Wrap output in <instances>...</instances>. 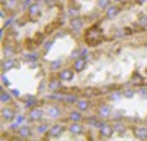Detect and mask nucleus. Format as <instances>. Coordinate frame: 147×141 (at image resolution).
Here are the masks:
<instances>
[{"instance_id": "8", "label": "nucleus", "mask_w": 147, "mask_h": 141, "mask_svg": "<svg viewBox=\"0 0 147 141\" xmlns=\"http://www.w3.org/2000/svg\"><path fill=\"white\" fill-rule=\"evenodd\" d=\"M84 126L80 124V122H74L71 126H69V132L71 134H74V135H81V134H84Z\"/></svg>"}, {"instance_id": "27", "label": "nucleus", "mask_w": 147, "mask_h": 141, "mask_svg": "<svg viewBox=\"0 0 147 141\" xmlns=\"http://www.w3.org/2000/svg\"><path fill=\"white\" fill-rule=\"evenodd\" d=\"M60 66H62V60H55V62H52V63H50V68H52L53 70L59 69Z\"/></svg>"}, {"instance_id": "5", "label": "nucleus", "mask_w": 147, "mask_h": 141, "mask_svg": "<svg viewBox=\"0 0 147 141\" xmlns=\"http://www.w3.org/2000/svg\"><path fill=\"white\" fill-rule=\"evenodd\" d=\"M113 125H109V124H105L99 131H100V135L102 137H105V138H109V137H112V134H113Z\"/></svg>"}, {"instance_id": "16", "label": "nucleus", "mask_w": 147, "mask_h": 141, "mask_svg": "<svg viewBox=\"0 0 147 141\" xmlns=\"http://www.w3.org/2000/svg\"><path fill=\"white\" fill-rule=\"evenodd\" d=\"M60 87H62V84H60V79H55V78H52L50 82H49V88H50L52 91H57Z\"/></svg>"}, {"instance_id": "15", "label": "nucleus", "mask_w": 147, "mask_h": 141, "mask_svg": "<svg viewBox=\"0 0 147 141\" xmlns=\"http://www.w3.org/2000/svg\"><path fill=\"white\" fill-rule=\"evenodd\" d=\"M69 119L72 121V122H81L82 121V115H81V110H74V112H71L69 113Z\"/></svg>"}, {"instance_id": "2", "label": "nucleus", "mask_w": 147, "mask_h": 141, "mask_svg": "<svg viewBox=\"0 0 147 141\" xmlns=\"http://www.w3.org/2000/svg\"><path fill=\"white\" fill-rule=\"evenodd\" d=\"M28 13H30L31 21H37V19H38V16L41 15V7H40V5H38V3L31 5V6L28 7Z\"/></svg>"}, {"instance_id": "39", "label": "nucleus", "mask_w": 147, "mask_h": 141, "mask_svg": "<svg viewBox=\"0 0 147 141\" xmlns=\"http://www.w3.org/2000/svg\"><path fill=\"white\" fill-rule=\"evenodd\" d=\"M22 122H24V116H22V115H19V116L16 117V124L19 125V124H22Z\"/></svg>"}, {"instance_id": "22", "label": "nucleus", "mask_w": 147, "mask_h": 141, "mask_svg": "<svg viewBox=\"0 0 147 141\" xmlns=\"http://www.w3.org/2000/svg\"><path fill=\"white\" fill-rule=\"evenodd\" d=\"M122 96H124V93H121V91H113V93H110L109 99L112 100V101H116V100H119Z\"/></svg>"}, {"instance_id": "20", "label": "nucleus", "mask_w": 147, "mask_h": 141, "mask_svg": "<svg viewBox=\"0 0 147 141\" xmlns=\"http://www.w3.org/2000/svg\"><path fill=\"white\" fill-rule=\"evenodd\" d=\"M15 66V60L13 59H6V62H3V70H9Z\"/></svg>"}, {"instance_id": "26", "label": "nucleus", "mask_w": 147, "mask_h": 141, "mask_svg": "<svg viewBox=\"0 0 147 141\" xmlns=\"http://www.w3.org/2000/svg\"><path fill=\"white\" fill-rule=\"evenodd\" d=\"M99 6L102 7V9H107L109 7V5H110V0H99Z\"/></svg>"}, {"instance_id": "7", "label": "nucleus", "mask_w": 147, "mask_h": 141, "mask_svg": "<svg viewBox=\"0 0 147 141\" xmlns=\"http://www.w3.org/2000/svg\"><path fill=\"white\" fill-rule=\"evenodd\" d=\"M85 65H87V57H78L75 62H74V70H77V72H81V70H84Z\"/></svg>"}, {"instance_id": "25", "label": "nucleus", "mask_w": 147, "mask_h": 141, "mask_svg": "<svg viewBox=\"0 0 147 141\" xmlns=\"http://www.w3.org/2000/svg\"><path fill=\"white\" fill-rule=\"evenodd\" d=\"M0 99H2V101H3V103H9V101H10V94H9V93L2 91V96H0Z\"/></svg>"}, {"instance_id": "36", "label": "nucleus", "mask_w": 147, "mask_h": 141, "mask_svg": "<svg viewBox=\"0 0 147 141\" xmlns=\"http://www.w3.org/2000/svg\"><path fill=\"white\" fill-rule=\"evenodd\" d=\"M12 52H13V49H12V46H7L6 49H5V53H6V54H10Z\"/></svg>"}, {"instance_id": "23", "label": "nucleus", "mask_w": 147, "mask_h": 141, "mask_svg": "<svg viewBox=\"0 0 147 141\" xmlns=\"http://www.w3.org/2000/svg\"><path fill=\"white\" fill-rule=\"evenodd\" d=\"M63 101H66V103H77L78 99H77L75 94H71V96H65V100Z\"/></svg>"}, {"instance_id": "29", "label": "nucleus", "mask_w": 147, "mask_h": 141, "mask_svg": "<svg viewBox=\"0 0 147 141\" xmlns=\"http://www.w3.org/2000/svg\"><path fill=\"white\" fill-rule=\"evenodd\" d=\"M68 13L72 16V18H77L78 15H80V12H78V9H75V7H69V12Z\"/></svg>"}, {"instance_id": "11", "label": "nucleus", "mask_w": 147, "mask_h": 141, "mask_svg": "<svg viewBox=\"0 0 147 141\" xmlns=\"http://www.w3.org/2000/svg\"><path fill=\"white\" fill-rule=\"evenodd\" d=\"M134 135H136L137 138H140V140H147V128H144V126L136 128L134 129Z\"/></svg>"}, {"instance_id": "30", "label": "nucleus", "mask_w": 147, "mask_h": 141, "mask_svg": "<svg viewBox=\"0 0 147 141\" xmlns=\"http://www.w3.org/2000/svg\"><path fill=\"white\" fill-rule=\"evenodd\" d=\"M25 57H27V60L35 62V60H37V57H38V56H37L35 53H28V54H25Z\"/></svg>"}, {"instance_id": "3", "label": "nucleus", "mask_w": 147, "mask_h": 141, "mask_svg": "<svg viewBox=\"0 0 147 141\" xmlns=\"http://www.w3.org/2000/svg\"><path fill=\"white\" fill-rule=\"evenodd\" d=\"M63 129H65V126H63L62 124H55L50 129H49L47 137H49V138H52V137H59L60 134L63 132Z\"/></svg>"}, {"instance_id": "41", "label": "nucleus", "mask_w": 147, "mask_h": 141, "mask_svg": "<svg viewBox=\"0 0 147 141\" xmlns=\"http://www.w3.org/2000/svg\"><path fill=\"white\" fill-rule=\"evenodd\" d=\"M12 25V19H6V22H5V27H10Z\"/></svg>"}, {"instance_id": "43", "label": "nucleus", "mask_w": 147, "mask_h": 141, "mask_svg": "<svg viewBox=\"0 0 147 141\" xmlns=\"http://www.w3.org/2000/svg\"><path fill=\"white\" fill-rule=\"evenodd\" d=\"M140 2H141V3H143V2H146V0H140Z\"/></svg>"}, {"instance_id": "6", "label": "nucleus", "mask_w": 147, "mask_h": 141, "mask_svg": "<svg viewBox=\"0 0 147 141\" xmlns=\"http://www.w3.org/2000/svg\"><path fill=\"white\" fill-rule=\"evenodd\" d=\"M43 115H44V112L40 107H32L30 110V119L31 121H41Z\"/></svg>"}, {"instance_id": "1", "label": "nucleus", "mask_w": 147, "mask_h": 141, "mask_svg": "<svg viewBox=\"0 0 147 141\" xmlns=\"http://www.w3.org/2000/svg\"><path fill=\"white\" fill-rule=\"evenodd\" d=\"M102 30H100V27L99 25H93L88 31H87V34H85V41H87L90 46H96V44H99L100 41H102Z\"/></svg>"}, {"instance_id": "35", "label": "nucleus", "mask_w": 147, "mask_h": 141, "mask_svg": "<svg viewBox=\"0 0 147 141\" xmlns=\"http://www.w3.org/2000/svg\"><path fill=\"white\" fill-rule=\"evenodd\" d=\"M52 44H53V41H47V43L44 44V50L49 52V50H50V46H52Z\"/></svg>"}, {"instance_id": "10", "label": "nucleus", "mask_w": 147, "mask_h": 141, "mask_svg": "<svg viewBox=\"0 0 147 141\" xmlns=\"http://www.w3.org/2000/svg\"><path fill=\"white\" fill-rule=\"evenodd\" d=\"M99 115H100V117L106 119V117H109L110 115H112V109H110L107 104H102L99 107Z\"/></svg>"}, {"instance_id": "40", "label": "nucleus", "mask_w": 147, "mask_h": 141, "mask_svg": "<svg viewBox=\"0 0 147 141\" xmlns=\"http://www.w3.org/2000/svg\"><path fill=\"white\" fill-rule=\"evenodd\" d=\"M140 94H141L143 97H146V96H147V90H146V88H141V90H140Z\"/></svg>"}, {"instance_id": "32", "label": "nucleus", "mask_w": 147, "mask_h": 141, "mask_svg": "<svg viewBox=\"0 0 147 141\" xmlns=\"http://www.w3.org/2000/svg\"><path fill=\"white\" fill-rule=\"evenodd\" d=\"M113 128L116 129V131H124V125H122L119 121H115V124H113Z\"/></svg>"}, {"instance_id": "21", "label": "nucleus", "mask_w": 147, "mask_h": 141, "mask_svg": "<svg viewBox=\"0 0 147 141\" xmlns=\"http://www.w3.org/2000/svg\"><path fill=\"white\" fill-rule=\"evenodd\" d=\"M49 129H50V128H49L46 124H41V125L37 126V132H38L40 135H43V134H47L49 132Z\"/></svg>"}, {"instance_id": "14", "label": "nucleus", "mask_w": 147, "mask_h": 141, "mask_svg": "<svg viewBox=\"0 0 147 141\" xmlns=\"http://www.w3.org/2000/svg\"><path fill=\"white\" fill-rule=\"evenodd\" d=\"M118 15H119V9H118L116 6L107 7V10H106V16H107L109 19H113V18H116Z\"/></svg>"}, {"instance_id": "34", "label": "nucleus", "mask_w": 147, "mask_h": 141, "mask_svg": "<svg viewBox=\"0 0 147 141\" xmlns=\"http://www.w3.org/2000/svg\"><path fill=\"white\" fill-rule=\"evenodd\" d=\"M138 23H140V25L144 28V27H147V16H141L140 18V21H138Z\"/></svg>"}, {"instance_id": "42", "label": "nucleus", "mask_w": 147, "mask_h": 141, "mask_svg": "<svg viewBox=\"0 0 147 141\" xmlns=\"http://www.w3.org/2000/svg\"><path fill=\"white\" fill-rule=\"evenodd\" d=\"M6 2H7V0H2V3H3V5H6Z\"/></svg>"}, {"instance_id": "4", "label": "nucleus", "mask_w": 147, "mask_h": 141, "mask_svg": "<svg viewBox=\"0 0 147 141\" xmlns=\"http://www.w3.org/2000/svg\"><path fill=\"white\" fill-rule=\"evenodd\" d=\"M82 27H84V21H82L80 16L72 18V21H71V28H72V31L80 32V31L82 30Z\"/></svg>"}, {"instance_id": "18", "label": "nucleus", "mask_w": 147, "mask_h": 141, "mask_svg": "<svg viewBox=\"0 0 147 141\" xmlns=\"http://www.w3.org/2000/svg\"><path fill=\"white\" fill-rule=\"evenodd\" d=\"M19 135H21L22 138H28V137L31 135V128H30V126H22V128L19 129Z\"/></svg>"}, {"instance_id": "31", "label": "nucleus", "mask_w": 147, "mask_h": 141, "mask_svg": "<svg viewBox=\"0 0 147 141\" xmlns=\"http://www.w3.org/2000/svg\"><path fill=\"white\" fill-rule=\"evenodd\" d=\"M124 117V112H113V119L115 121H121Z\"/></svg>"}, {"instance_id": "33", "label": "nucleus", "mask_w": 147, "mask_h": 141, "mask_svg": "<svg viewBox=\"0 0 147 141\" xmlns=\"http://www.w3.org/2000/svg\"><path fill=\"white\" fill-rule=\"evenodd\" d=\"M134 94H136V91H134V90H127V91H124V96H125L127 99H131Z\"/></svg>"}, {"instance_id": "38", "label": "nucleus", "mask_w": 147, "mask_h": 141, "mask_svg": "<svg viewBox=\"0 0 147 141\" xmlns=\"http://www.w3.org/2000/svg\"><path fill=\"white\" fill-rule=\"evenodd\" d=\"M12 96H15V97H19V96H21L19 90H12Z\"/></svg>"}, {"instance_id": "13", "label": "nucleus", "mask_w": 147, "mask_h": 141, "mask_svg": "<svg viewBox=\"0 0 147 141\" xmlns=\"http://www.w3.org/2000/svg\"><path fill=\"white\" fill-rule=\"evenodd\" d=\"M75 104H77L78 110H81V112L87 110V109L90 107V103H88V100H85V99H78V101H77Z\"/></svg>"}, {"instance_id": "9", "label": "nucleus", "mask_w": 147, "mask_h": 141, "mask_svg": "<svg viewBox=\"0 0 147 141\" xmlns=\"http://www.w3.org/2000/svg\"><path fill=\"white\" fill-rule=\"evenodd\" d=\"M74 78V70L72 69H62L59 72V79L60 81H71Z\"/></svg>"}, {"instance_id": "37", "label": "nucleus", "mask_w": 147, "mask_h": 141, "mask_svg": "<svg viewBox=\"0 0 147 141\" xmlns=\"http://www.w3.org/2000/svg\"><path fill=\"white\" fill-rule=\"evenodd\" d=\"M2 81H3V84H5V85H6V87H7V85H10V82H9V79H7V78H6V77H5V75H3V77H2Z\"/></svg>"}, {"instance_id": "12", "label": "nucleus", "mask_w": 147, "mask_h": 141, "mask_svg": "<svg viewBox=\"0 0 147 141\" xmlns=\"http://www.w3.org/2000/svg\"><path fill=\"white\" fill-rule=\"evenodd\" d=\"M60 115V110L57 106H49L47 107V116L49 117H52V119H55V117H59Z\"/></svg>"}, {"instance_id": "19", "label": "nucleus", "mask_w": 147, "mask_h": 141, "mask_svg": "<svg viewBox=\"0 0 147 141\" xmlns=\"http://www.w3.org/2000/svg\"><path fill=\"white\" fill-rule=\"evenodd\" d=\"M37 104V99L34 97V96H28V97H25V106L30 109V107H34V106Z\"/></svg>"}, {"instance_id": "24", "label": "nucleus", "mask_w": 147, "mask_h": 141, "mask_svg": "<svg viewBox=\"0 0 147 141\" xmlns=\"http://www.w3.org/2000/svg\"><path fill=\"white\" fill-rule=\"evenodd\" d=\"M52 100H57V101H63L65 100V96H62V94H57V93H53L50 96Z\"/></svg>"}, {"instance_id": "17", "label": "nucleus", "mask_w": 147, "mask_h": 141, "mask_svg": "<svg viewBox=\"0 0 147 141\" xmlns=\"http://www.w3.org/2000/svg\"><path fill=\"white\" fill-rule=\"evenodd\" d=\"M2 116L5 117L6 121H10V119H13V117H15V112L12 109H3L2 110Z\"/></svg>"}, {"instance_id": "28", "label": "nucleus", "mask_w": 147, "mask_h": 141, "mask_svg": "<svg viewBox=\"0 0 147 141\" xmlns=\"http://www.w3.org/2000/svg\"><path fill=\"white\" fill-rule=\"evenodd\" d=\"M16 3H18V0H7V2H6V7L7 9H15Z\"/></svg>"}]
</instances>
